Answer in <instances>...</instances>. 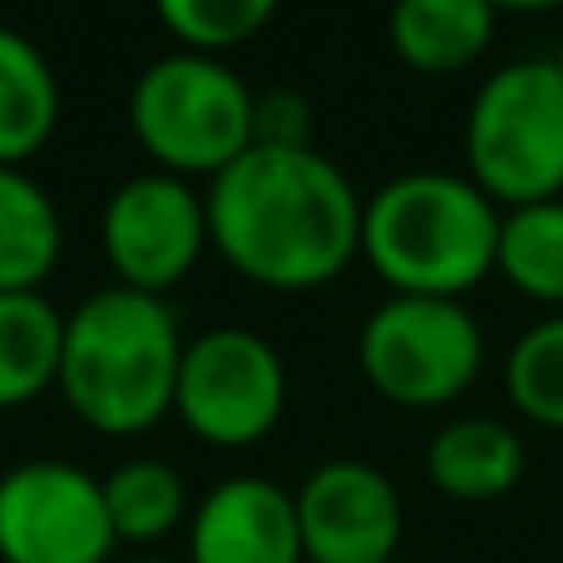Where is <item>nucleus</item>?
Wrapping results in <instances>:
<instances>
[{
  "mask_svg": "<svg viewBox=\"0 0 563 563\" xmlns=\"http://www.w3.org/2000/svg\"><path fill=\"white\" fill-rule=\"evenodd\" d=\"M104 485L69 460H25L0 475V563H109Z\"/></svg>",
  "mask_w": 563,
  "mask_h": 563,
  "instance_id": "obj_9",
  "label": "nucleus"
},
{
  "mask_svg": "<svg viewBox=\"0 0 563 563\" xmlns=\"http://www.w3.org/2000/svg\"><path fill=\"white\" fill-rule=\"evenodd\" d=\"M104 509L119 544H158L188 525V485L164 460H124L104 479Z\"/></svg>",
  "mask_w": 563,
  "mask_h": 563,
  "instance_id": "obj_18",
  "label": "nucleus"
},
{
  "mask_svg": "<svg viewBox=\"0 0 563 563\" xmlns=\"http://www.w3.org/2000/svg\"><path fill=\"white\" fill-rule=\"evenodd\" d=\"M499 203L470 184V174H416L386 178L361 203V257L390 297L460 301L495 273Z\"/></svg>",
  "mask_w": 563,
  "mask_h": 563,
  "instance_id": "obj_3",
  "label": "nucleus"
},
{
  "mask_svg": "<svg viewBox=\"0 0 563 563\" xmlns=\"http://www.w3.org/2000/svg\"><path fill=\"white\" fill-rule=\"evenodd\" d=\"M356 361L380 400L435 410L475 386L485 366V331L465 301L386 297L361 327Z\"/></svg>",
  "mask_w": 563,
  "mask_h": 563,
  "instance_id": "obj_6",
  "label": "nucleus"
},
{
  "mask_svg": "<svg viewBox=\"0 0 563 563\" xmlns=\"http://www.w3.org/2000/svg\"><path fill=\"white\" fill-rule=\"evenodd\" d=\"M65 317L45 291H0V410L40 400L59 380Z\"/></svg>",
  "mask_w": 563,
  "mask_h": 563,
  "instance_id": "obj_15",
  "label": "nucleus"
},
{
  "mask_svg": "<svg viewBox=\"0 0 563 563\" xmlns=\"http://www.w3.org/2000/svg\"><path fill=\"white\" fill-rule=\"evenodd\" d=\"M253 89L223 55L174 49L139 69L129 129L158 174L218 178L253 148Z\"/></svg>",
  "mask_w": 563,
  "mask_h": 563,
  "instance_id": "obj_4",
  "label": "nucleus"
},
{
  "mask_svg": "<svg viewBox=\"0 0 563 563\" xmlns=\"http://www.w3.org/2000/svg\"><path fill=\"white\" fill-rule=\"evenodd\" d=\"M489 0H390L386 40L416 75H460L495 40Z\"/></svg>",
  "mask_w": 563,
  "mask_h": 563,
  "instance_id": "obj_13",
  "label": "nucleus"
},
{
  "mask_svg": "<svg viewBox=\"0 0 563 563\" xmlns=\"http://www.w3.org/2000/svg\"><path fill=\"white\" fill-rule=\"evenodd\" d=\"M297 529L307 563H390L406 534V509L386 470L366 460H327L301 479Z\"/></svg>",
  "mask_w": 563,
  "mask_h": 563,
  "instance_id": "obj_10",
  "label": "nucleus"
},
{
  "mask_svg": "<svg viewBox=\"0 0 563 563\" xmlns=\"http://www.w3.org/2000/svg\"><path fill=\"white\" fill-rule=\"evenodd\" d=\"M426 479L460 505L505 499L525 479V440L505 420H450L426 445Z\"/></svg>",
  "mask_w": 563,
  "mask_h": 563,
  "instance_id": "obj_12",
  "label": "nucleus"
},
{
  "mask_svg": "<svg viewBox=\"0 0 563 563\" xmlns=\"http://www.w3.org/2000/svg\"><path fill=\"white\" fill-rule=\"evenodd\" d=\"M99 247L119 287L168 297L208 247L203 194L188 178L158 174V168L124 178L99 218Z\"/></svg>",
  "mask_w": 563,
  "mask_h": 563,
  "instance_id": "obj_8",
  "label": "nucleus"
},
{
  "mask_svg": "<svg viewBox=\"0 0 563 563\" xmlns=\"http://www.w3.org/2000/svg\"><path fill=\"white\" fill-rule=\"evenodd\" d=\"M188 563H307L297 499L267 475L213 485L188 515Z\"/></svg>",
  "mask_w": 563,
  "mask_h": 563,
  "instance_id": "obj_11",
  "label": "nucleus"
},
{
  "mask_svg": "<svg viewBox=\"0 0 563 563\" xmlns=\"http://www.w3.org/2000/svg\"><path fill=\"white\" fill-rule=\"evenodd\" d=\"M505 396L529 426L563 430V311L544 317L509 346Z\"/></svg>",
  "mask_w": 563,
  "mask_h": 563,
  "instance_id": "obj_19",
  "label": "nucleus"
},
{
  "mask_svg": "<svg viewBox=\"0 0 563 563\" xmlns=\"http://www.w3.org/2000/svg\"><path fill=\"white\" fill-rule=\"evenodd\" d=\"M287 366L277 346L247 327H213L184 341L174 416L213 450H247L282 426Z\"/></svg>",
  "mask_w": 563,
  "mask_h": 563,
  "instance_id": "obj_7",
  "label": "nucleus"
},
{
  "mask_svg": "<svg viewBox=\"0 0 563 563\" xmlns=\"http://www.w3.org/2000/svg\"><path fill=\"white\" fill-rule=\"evenodd\" d=\"M59 129V79L30 35L0 25V168H25Z\"/></svg>",
  "mask_w": 563,
  "mask_h": 563,
  "instance_id": "obj_14",
  "label": "nucleus"
},
{
  "mask_svg": "<svg viewBox=\"0 0 563 563\" xmlns=\"http://www.w3.org/2000/svg\"><path fill=\"white\" fill-rule=\"evenodd\" d=\"M495 273L529 301L563 307V198L499 213Z\"/></svg>",
  "mask_w": 563,
  "mask_h": 563,
  "instance_id": "obj_17",
  "label": "nucleus"
},
{
  "mask_svg": "<svg viewBox=\"0 0 563 563\" xmlns=\"http://www.w3.org/2000/svg\"><path fill=\"white\" fill-rule=\"evenodd\" d=\"M65 223L25 168H0V291H40L59 267Z\"/></svg>",
  "mask_w": 563,
  "mask_h": 563,
  "instance_id": "obj_16",
  "label": "nucleus"
},
{
  "mask_svg": "<svg viewBox=\"0 0 563 563\" xmlns=\"http://www.w3.org/2000/svg\"><path fill=\"white\" fill-rule=\"evenodd\" d=\"M311 99L301 89H263L253 99V144L267 148H311Z\"/></svg>",
  "mask_w": 563,
  "mask_h": 563,
  "instance_id": "obj_21",
  "label": "nucleus"
},
{
  "mask_svg": "<svg viewBox=\"0 0 563 563\" xmlns=\"http://www.w3.org/2000/svg\"><path fill=\"white\" fill-rule=\"evenodd\" d=\"M124 563H168V559H148V554H144V559H124Z\"/></svg>",
  "mask_w": 563,
  "mask_h": 563,
  "instance_id": "obj_23",
  "label": "nucleus"
},
{
  "mask_svg": "<svg viewBox=\"0 0 563 563\" xmlns=\"http://www.w3.org/2000/svg\"><path fill=\"white\" fill-rule=\"evenodd\" d=\"M208 247L267 291H317L361 253V194L321 148L253 144L208 178Z\"/></svg>",
  "mask_w": 563,
  "mask_h": 563,
  "instance_id": "obj_1",
  "label": "nucleus"
},
{
  "mask_svg": "<svg viewBox=\"0 0 563 563\" xmlns=\"http://www.w3.org/2000/svg\"><path fill=\"white\" fill-rule=\"evenodd\" d=\"M465 168L489 203L525 208L563 198V59H509L475 89Z\"/></svg>",
  "mask_w": 563,
  "mask_h": 563,
  "instance_id": "obj_5",
  "label": "nucleus"
},
{
  "mask_svg": "<svg viewBox=\"0 0 563 563\" xmlns=\"http://www.w3.org/2000/svg\"><path fill=\"white\" fill-rule=\"evenodd\" d=\"M184 327L164 297L104 287L65 317L55 390L95 435H144L174 416Z\"/></svg>",
  "mask_w": 563,
  "mask_h": 563,
  "instance_id": "obj_2",
  "label": "nucleus"
},
{
  "mask_svg": "<svg viewBox=\"0 0 563 563\" xmlns=\"http://www.w3.org/2000/svg\"><path fill=\"white\" fill-rule=\"evenodd\" d=\"M277 5L282 0H154L178 49H198V55H228V49L247 45L273 25Z\"/></svg>",
  "mask_w": 563,
  "mask_h": 563,
  "instance_id": "obj_20",
  "label": "nucleus"
},
{
  "mask_svg": "<svg viewBox=\"0 0 563 563\" xmlns=\"http://www.w3.org/2000/svg\"><path fill=\"white\" fill-rule=\"evenodd\" d=\"M495 10H519V15H544V10H559L563 0H489Z\"/></svg>",
  "mask_w": 563,
  "mask_h": 563,
  "instance_id": "obj_22",
  "label": "nucleus"
}]
</instances>
